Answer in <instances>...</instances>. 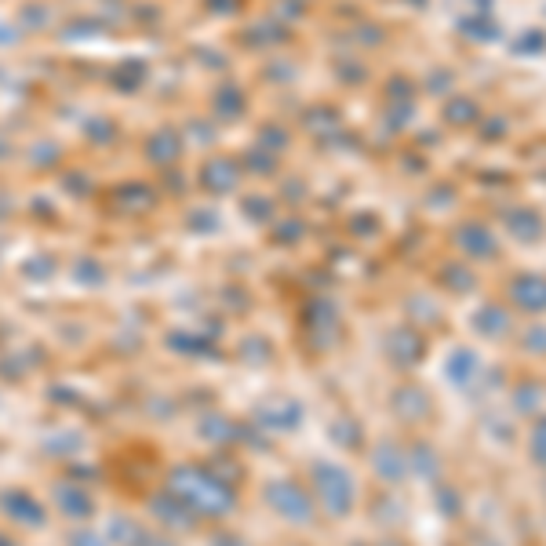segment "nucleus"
Instances as JSON below:
<instances>
[{"label": "nucleus", "instance_id": "1", "mask_svg": "<svg viewBox=\"0 0 546 546\" xmlns=\"http://www.w3.org/2000/svg\"><path fill=\"white\" fill-rule=\"evenodd\" d=\"M172 496H179L183 510L201 514V518H226L237 510V496L219 478H212L197 467L172 470Z\"/></svg>", "mask_w": 546, "mask_h": 546}, {"label": "nucleus", "instance_id": "2", "mask_svg": "<svg viewBox=\"0 0 546 546\" xmlns=\"http://www.w3.org/2000/svg\"><path fill=\"white\" fill-rule=\"evenodd\" d=\"M310 492L317 499V510L328 514L331 521H342L353 514V503H357V488H353V474L339 463H328V459H317L310 467Z\"/></svg>", "mask_w": 546, "mask_h": 546}, {"label": "nucleus", "instance_id": "3", "mask_svg": "<svg viewBox=\"0 0 546 546\" xmlns=\"http://www.w3.org/2000/svg\"><path fill=\"white\" fill-rule=\"evenodd\" d=\"M263 496H267L273 514L284 518L288 525H313L317 514H320L313 492H310L306 485L291 481V478H273L270 485L263 488Z\"/></svg>", "mask_w": 546, "mask_h": 546}, {"label": "nucleus", "instance_id": "4", "mask_svg": "<svg viewBox=\"0 0 546 546\" xmlns=\"http://www.w3.org/2000/svg\"><path fill=\"white\" fill-rule=\"evenodd\" d=\"M383 350L394 368H415L426 357V335L415 328H394V331H386Z\"/></svg>", "mask_w": 546, "mask_h": 546}, {"label": "nucleus", "instance_id": "5", "mask_svg": "<svg viewBox=\"0 0 546 546\" xmlns=\"http://www.w3.org/2000/svg\"><path fill=\"white\" fill-rule=\"evenodd\" d=\"M394 412H397V419H404V423H430V415H434V397H430V390L426 386H419V383H401L397 390H394Z\"/></svg>", "mask_w": 546, "mask_h": 546}, {"label": "nucleus", "instance_id": "6", "mask_svg": "<svg viewBox=\"0 0 546 546\" xmlns=\"http://www.w3.org/2000/svg\"><path fill=\"white\" fill-rule=\"evenodd\" d=\"M510 302H514V310L532 313V317L546 313V277L543 273H521V277H514V280H510Z\"/></svg>", "mask_w": 546, "mask_h": 546}, {"label": "nucleus", "instance_id": "7", "mask_svg": "<svg viewBox=\"0 0 546 546\" xmlns=\"http://www.w3.org/2000/svg\"><path fill=\"white\" fill-rule=\"evenodd\" d=\"M474 331L481 339H510L514 331V313L499 302H485L478 313H474Z\"/></svg>", "mask_w": 546, "mask_h": 546}, {"label": "nucleus", "instance_id": "8", "mask_svg": "<svg viewBox=\"0 0 546 546\" xmlns=\"http://www.w3.org/2000/svg\"><path fill=\"white\" fill-rule=\"evenodd\" d=\"M379 481L386 485H401L408 478V448H397V445H375V459H372Z\"/></svg>", "mask_w": 546, "mask_h": 546}, {"label": "nucleus", "instance_id": "9", "mask_svg": "<svg viewBox=\"0 0 546 546\" xmlns=\"http://www.w3.org/2000/svg\"><path fill=\"white\" fill-rule=\"evenodd\" d=\"M142 153L150 157V164H175L179 161V153H183V139H179V131L175 128H157L150 139H146V146H142Z\"/></svg>", "mask_w": 546, "mask_h": 546}, {"label": "nucleus", "instance_id": "10", "mask_svg": "<svg viewBox=\"0 0 546 546\" xmlns=\"http://www.w3.org/2000/svg\"><path fill=\"white\" fill-rule=\"evenodd\" d=\"M201 186H208L212 194H230L237 190V164L230 157H212L201 168Z\"/></svg>", "mask_w": 546, "mask_h": 546}, {"label": "nucleus", "instance_id": "11", "mask_svg": "<svg viewBox=\"0 0 546 546\" xmlns=\"http://www.w3.org/2000/svg\"><path fill=\"white\" fill-rule=\"evenodd\" d=\"M478 372H481V357L470 350V346H459V350H452V357L445 361V375L459 386V390H467L474 379H478Z\"/></svg>", "mask_w": 546, "mask_h": 546}, {"label": "nucleus", "instance_id": "12", "mask_svg": "<svg viewBox=\"0 0 546 546\" xmlns=\"http://www.w3.org/2000/svg\"><path fill=\"white\" fill-rule=\"evenodd\" d=\"M408 474H415V478H426V481H441V459H437V452L430 448V445H412L408 448Z\"/></svg>", "mask_w": 546, "mask_h": 546}, {"label": "nucleus", "instance_id": "13", "mask_svg": "<svg viewBox=\"0 0 546 546\" xmlns=\"http://www.w3.org/2000/svg\"><path fill=\"white\" fill-rule=\"evenodd\" d=\"M529 459L546 470V412L536 415L532 426H529Z\"/></svg>", "mask_w": 546, "mask_h": 546}, {"label": "nucleus", "instance_id": "14", "mask_svg": "<svg viewBox=\"0 0 546 546\" xmlns=\"http://www.w3.org/2000/svg\"><path fill=\"white\" fill-rule=\"evenodd\" d=\"M518 342H521V350H525V353H532V357H546V324L529 328Z\"/></svg>", "mask_w": 546, "mask_h": 546}, {"label": "nucleus", "instance_id": "15", "mask_svg": "<svg viewBox=\"0 0 546 546\" xmlns=\"http://www.w3.org/2000/svg\"><path fill=\"white\" fill-rule=\"evenodd\" d=\"M441 492H445V499H441V514L452 521V518H459V492L452 488V485H437Z\"/></svg>", "mask_w": 546, "mask_h": 546}, {"label": "nucleus", "instance_id": "16", "mask_svg": "<svg viewBox=\"0 0 546 546\" xmlns=\"http://www.w3.org/2000/svg\"><path fill=\"white\" fill-rule=\"evenodd\" d=\"M18 37H22V29H18V26H11V22H4V26H0V47L18 44Z\"/></svg>", "mask_w": 546, "mask_h": 546}]
</instances>
